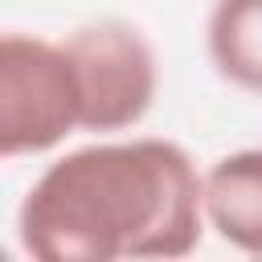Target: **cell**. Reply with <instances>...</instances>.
<instances>
[{"label": "cell", "instance_id": "cell-1", "mask_svg": "<svg viewBox=\"0 0 262 262\" xmlns=\"http://www.w3.org/2000/svg\"><path fill=\"white\" fill-rule=\"evenodd\" d=\"M205 229L196 164L180 143H90L53 160L25 192L16 233L41 262L184 258Z\"/></svg>", "mask_w": 262, "mask_h": 262}, {"label": "cell", "instance_id": "cell-4", "mask_svg": "<svg viewBox=\"0 0 262 262\" xmlns=\"http://www.w3.org/2000/svg\"><path fill=\"white\" fill-rule=\"evenodd\" d=\"M205 221L242 254H262V147L221 156L201 176Z\"/></svg>", "mask_w": 262, "mask_h": 262}, {"label": "cell", "instance_id": "cell-2", "mask_svg": "<svg viewBox=\"0 0 262 262\" xmlns=\"http://www.w3.org/2000/svg\"><path fill=\"white\" fill-rule=\"evenodd\" d=\"M74 127H82V94L66 45L0 33V160L49 151Z\"/></svg>", "mask_w": 262, "mask_h": 262}, {"label": "cell", "instance_id": "cell-3", "mask_svg": "<svg viewBox=\"0 0 262 262\" xmlns=\"http://www.w3.org/2000/svg\"><path fill=\"white\" fill-rule=\"evenodd\" d=\"M61 45L78 74L86 131H123L147 115L160 74H156V53L135 25L94 20L82 25Z\"/></svg>", "mask_w": 262, "mask_h": 262}, {"label": "cell", "instance_id": "cell-5", "mask_svg": "<svg viewBox=\"0 0 262 262\" xmlns=\"http://www.w3.org/2000/svg\"><path fill=\"white\" fill-rule=\"evenodd\" d=\"M209 57L217 74L262 94V0H217L209 12Z\"/></svg>", "mask_w": 262, "mask_h": 262}]
</instances>
